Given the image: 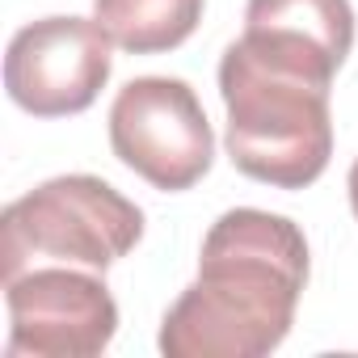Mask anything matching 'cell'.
Masks as SVG:
<instances>
[{
  "label": "cell",
  "mask_w": 358,
  "mask_h": 358,
  "mask_svg": "<svg viewBox=\"0 0 358 358\" xmlns=\"http://www.w3.org/2000/svg\"><path fill=\"white\" fill-rule=\"evenodd\" d=\"M345 186H350V207H354V220H358V160L350 164V182Z\"/></svg>",
  "instance_id": "cell-9"
},
{
  "label": "cell",
  "mask_w": 358,
  "mask_h": 358,
  "mask_svg": "<svg viewBox=\"0 0 358 358\" xmlns=\"http://www.w3.org/2000/svg\"><path fill=\"white\" fill-rule=\"evenodd\" d=\"M241 43L295 76L333 85L354 47L350 0H249Z\"/></svg>",
  "instance_id": "cell-7"
},
{
  "label": "cell",
  "mask_w": 358,
  "mask_h": 358,
  "mask_svg": "<svg viewBox=\"0 0 358 358\" xmlns=\"http://www.w3.org/2000/svg\"><path fill=\"white\" fill-rule=\"evenodd\" d=\"M220 97L228 110L224 143L245 177L278 190H303L329 169V85L282 72L236 38L220 59Z\"/></svg>",
  "instance_id": "cell-2"
},
{
  "label": "cell",
  "mask_w": 358,
  "mask_h": 358,
  "mask_svg": "<svg viewBox=\"0 0 358 358\" xmlns=\"http://www.w3.org/2000/svg\"><path fill=\"white\" fill-rule=\"evenodd\" d=\"M93 17L114 47L131 55H160L199 30L203 0H93Z\"/></svg>",
  "instance_id": "cell-8"
},
{
  "label": "cell",
  "mask_w": 358,
  "mask_h": 358,
  "mask_svg": "<svg viewBox=\"0 0 358 358\" xmlns=\"http://www.w3.org/2000/svg\"><path fill=\"white\" fill-rule=\"evenodd\" d=\"M5 358H93L118 333V303L89 266H30L5 282Z\"/></svg>",
  "instance_id": "cell-5"
},
{
  "label": "cell",
  "mask_w": 358,
  "mask_h": 358,
  "mask_svg": "<svg viewBox=\"0 0 358 358\" xmlns=\"http://www.w3.org/2000/svg\"><path fill=\"white\" fill-rule=\"evenodd\" d=\"M110 148L148 186L177 194L211 173L215 135L199 93L177 76H135L110 106Z\"/></svg>",
  "instance_id": "cell-4"
},
{
  "label": "cell",
  "mask_w": 358,
  "mask_h": 358,
  "mask_svg": "<svg viewBox=\"0 0 358 358\" xmlns=\"http://www.w3.org/2000/svg\"><path fill=\"white\" fill-rule=\"evenodd\" d=\"M143 236V211L93 173H64L13 199L0 215V274L17 278L34 262L106 270Z\"/></svg>",
  "instance_id": "cell-3"
},
{
  "label": "cell",
  "mask_w": 358,
  "mask_h": 358,
  "mask_svg": "<svg viewBox=\"0 0 358 358\" xmlns=\"http://www.w3.org/2000/svg\"><path fill=\"white\" fill-rule=\"evenodd\" d=\"M308 287V241L274 211H224L203 236L199 278L160 320L164 358H262L282 345Z\"/></svg>",
  "instance_id": "cell-1"
},
{
  "label": "cell",
  "mask_w": 358,
  "mask_h": 358,
  "mask_svg": "<svg viewBox=\"0 0 358 358\" xmlns=\"http://www.w3.org/2000/svg\"><path fill=\"white\" fill-rule=\"evenodd\" d=\"M114 38L93 17H43L13 34L5 89L34 118H68L97 101L114 72Z\"/></svg>",
  "instance_id": "cell-6"
}]
</instances>
